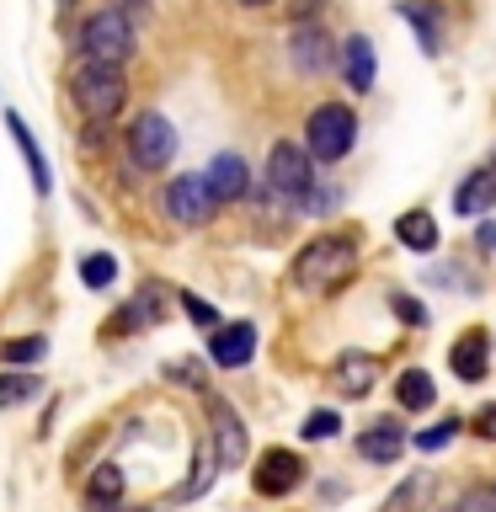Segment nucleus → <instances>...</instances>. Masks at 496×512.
Here are the masks:
<instances>
[{"label":"nucleus","instance_id":"72a5a7b5","mask_svg":"<svg viewBox=\"0 0 496 512\" xmlns=\"http://www.w3.org/2000/svg\"><path fill=\"white\" fill-rule=\"evenodd\" d=\"M240 6H267V0H240Z\"/></svg>","mask_w":496,"mask_h":512},{"label":"nucleus","instance_id":"f8f14e48","mask_svg":"<svg viewBox=\"0 0 496 512\" xmlns=\"http://www.w3.org/2000/svg\"><path fill=\"white\" fill-rule=\"evenodd\" d=\"M203 182H208V192H214V203H235V198H246L251 171H246V160H240V155H214V160H208V171H203Z\"/></svg>","mask_w":496,"mask_h":512},{"label":"nucleus","instance_id":"c756f323","mask_svg":"<svg viewBox=\"0 0 496 512\" xmlns=\"http://www.w3.org/2000/svg\"><path fill=\"white\" fill-rule=\"evenodd\" d=\"M459 512H496V491H491V486H475V491L459 502Z\"/></svg>","mask_w":496,"mask_h":512},{"label":"nucleus","instance_id":"39448f33","mask_svg":"<svg viewBox=\"0 0 496 512\" xmlns=\"http://www.w3.org/2000/svg\"><path fill=\"white\" fill-rule=\"evenodd\" d=\"M267 187L278 192V198H294V203L310 198V187H315L310 150H299V144H288V139L272 144V150H267Z\"/></svg>","mask_w":496,"mask_h":512},{"label":"nucleus","instance_id":"f3484780","mask_svg":"<svg viewBox=\"0 0 496 512\" xmlns=\"http://www.w3.org/2000/svg\"><path fill=\"white\" fill-rule=\"evenodd\" d=\"M400 22H411L416 27V38H422V48L427 54H438L443 48V27H438V6H432V0H400Z\"/></svg>","mask_w":496,"mask_h":512},{"label":"nucleus","instance_id":"6e6552de","mask_svg":"<svg viewBox=\"0 0 496 512\" xmlns=\"http://www.w3.org/2000/svg\"><path fill=\"white\" fill-rule=\"evenodd\" d=\"M214 192H208V182H203V171L198 176H176V182L166 187V214L176 219V224H208L214 219Z\"/></svg>","mask_w":496,"mask_h":512},{"label":"nucleus","instance_id":"2f4dec72","mask_svg":"<svg viewBox=\"0 0 496 512\" xmlns=\"http://www.w3.org/2000/svg\"><path fill=\"white\" fill-rule=\"evenodd\" d=\"M475 432H480V438H491V443H496V400H491V406H480V411H475Z\"/></svg>","mask_w":496,"mask_h":512},{"label":"nucleus","instance_id":"412c9836","mask_svg":"<svg viewBox=\"0 0 496 512\" xmlns=\"http://www.w3.org/2000/svg\"><path fill=\"white\" fill-rule=\"evenodd\" d=\"M395 400H400V411H427L432 400H438V390H432V374H422V368H406V374L395 379Z\"/></svg>","mask_w":496,"mask_h":512},{"label":"nucleus","instance_id":"a211bd4d","mask_svg":"<svg viewBox=\"0 0 496 512\" xmlns=\"http://www.w3.org/2000/svg\"><path fill=\"white\" fill-rule=\"evenodd\" d=\"M6 128H11V139H16V150H22V160H27V171H32V192H48L54 187V176H48V160H43V150L32 144V128L16 118V112H6Z\"/></svg>","mask_w":496,"mask_h":512},{"label":"nucleus","instance_id":"6ab92c4d","mask_svg":"<svg viewBox=\"0 0 496 512\" xmlns=\"http://www.w3.org/2000/svg\"><path fill=\"white\" fill-rule=\"evenodd\" d=\"M486 352H491V342H486V331H464L459 342H454V374L459 379H486Z\"/></svg>","mask_w":496,"mask_h":512},{"label":"nucleus","instance_id":"1a4fd4ad","mask_svg":"<svg viewBox=\"0 0 496 512\" xmlns=\"http://www.w3.org/2000/svg\"><path fill=\"white\" fill-rule=\"evenodd\" d=\"M208 422H214V459L224 470H235V464L246 459V422H240L235 406L219 395H208Z\"/></svg>","mask_w":496,"mask_h":512},{"label":"nucleus","instance_id":"bb28decb","mask_svg":"<svg viewBox=\"0 0 496 512\" xmlns=\"http://www.w3.org/2000/svg\"><path fill=\"white\" fill-rule=\"evenodd\" d=\"M299 432H304L310 443H320V438H336V432H342V416H336V411H310Z\"/></svg>","mask_w":496,"mask_h":512},{"label":"nucleus","instance_id":"c85d7f7f","mask_svg":"<svg viewBox=\"0 0 496 512\" xmlns=\"http://www.w3.org/2000/svg\"><path fill=\"white\" fill-rule=\"evenodd\" d=\"M422 491H427V475H411L406 486H400L390 502H384V512H416V502H422Z\"/></svg>","mask_w":496,"mask_h":512},{"label":"nucleus","instance_id":"9b49d317","mask_svg":"<svg viewBox=\"0 0 496 512\" xmlns=\"http://www.w3.org/2000/svg\"><path fill=\"white\" fill-rule=\"evenodd\" d=\"M358 454L374 459V464H395L400 454H406V427L395 422V416H379V422H368L358 432Z\"/></svg>","mask_w":496,"mask_h":512},{"label":"nucleus","instance_id":"7c9ffc66","mask_svg":"<svg viewBox=\"0 0 496 512\" xmlns=\"http://www.w3.org/2000/svg\"><path fill=\"white\" fill-rule=\"evenodd\" d=\"M395 315L406 320V326H427V310L416 299H406V294H395Z\"/></svg>","mask_w":496,"mask_h":512},{"label":"nucleus","instance_id":"0eeeda50","mask_svg":"<svg viewBox=\"0 0 496 512\" xmlns=\"http://www.w3.org/2000/svg\"><path fill=\"white\" fill-rule=\"evenodd\" d=\"M299 480H304V459L294 454V448H267V454L256 459V470H251L256 496H288Z\"/></svg>","mask_w":496,"mask_h":512},{"label":"nucleus","instance_id":"9d476101","mask_svg":"<svg viewBox=\"0 0 496 512\" xmlns=\"http://www.w3.org/2000/svg\"><path fill=\"white\" fill-rule=\"evenodd\" d=\"M208 358L219 368H246L256 358V326L251 320H230V326L208 331Z\"/></svg>","mask_w":496,"mask_h":512},{"label":"nucleus","instance_id":"f704fd0d","mask_svg":"<svg viewBox=\"0 0 496 512\" xmlns=\"http://www.w3.org/2000/svg\"><path fill=\"white\" fill-rule=\"evenodd\" d=\"M454 512H459V507H454Z\"/></svg>","mask_w":496,"mask_h":512},{"label":"nucleus","instance_id":"5701e85b","mask_svg":"<svg viewBox=\"0 0 496 512\" xmlns=\"http://www.w3.org/2000/svg\"><path fill=\"white\" fill-rule=\"evenodd\" d=\"M118 496H123V470L118 464H96L91 480H86V502L91 507H112Z\"/></svg>","mask_w":496,"mask_h":512},{"label":"nucleus","instance_id":"7ed1b4c3","mask_svg":"<svg viewBox=\"0 0 496 512\" xmlns=\"http://www.w3.org/2000/svg\"><path fill=\"white\" fill-rule=\"evenodd\" d=\"M80 59L86 64H112V70H123L128 59H134V22H128L123 11H96L80 22Z\"/></svg>","mask_w":496,"mask_h":512},{"label":"nucleus","instance_id":"ddd939ff","mask_svg":"<svg viewBox=\"0 0 496 512\" xmlns=\"http://www.w3.org/2000/svg\"><path fill=\"white\" fill-rule=\"evenodd\" d=\"M288 54H294V64H299L304 75H326L331 59H336V48H331V38L320 27H299L294 43H288Z\"/></svg>","mask_w":496,"mask_h":512},{"label":"nucleus","instance_id":"423d86ee","mask_svg":"<svg viewBox=\"0 0 496 512\" xmlns=\"http://www.w3.org/2000/svg\"><path fill=\"white\" fill-rule=\"evenodd\" d=\"M128 155H134L139 171H166L171 155H176L171 118H160V112H139V118L128 123Z\"/></svg>","mask_w":496,"mask_h":512},{"label":"nucleus","instance_id":"b1692460","mask_svg":"<svg viewBox=\"0 0 496 512\" xmlns=\"http://www.w3.org/2000/svg\"><path fill=\"white\" fill-rule=\"evenodd\" d=\"M48 352L43 336H11V342H0V363H11V368H32Z\"/></svg>","mask_w":496,"mask_h":512},{"label":"nucleus","instance_id":"4468645a","mask_svg":"<svg viewBox=\"0 0 496 512\" xmlns=\"http://www.w3.org/2000/svg\"><path fill=\"white\" fill-rule=\"evenodd\" d=\"M342 70H347V86H352V91H374V80H379V59H374V43H368L363 32L342 43Z\"/></svg>","mask_w":496,"mask_h":512},{"label":"nucleus","instance_id":"a878e982","mask_svg":"<svg viewBox=\"0 0 496 512\" xmlns=\"http://www.w3.org/2000/svg\"><path fill=\"white\" fill-rule=\"evenodd\" d=\"M459 427H464V422H459V416H448V422H438V427H427V432H416V438H411V443H416V448H422V454H438V448H443V443H454V432H459Z\"/></svg>","mask_w":496,"mask_h":512},{"label":"nucleus","instance_id":"2eb2a0df","mask_svg":"<svg viewBox=\"0 0 496 512\" xmlns=\"http://www.w3.org/2000/svg\"><path fill=\"white\" fill-rule=\"evenodd\" d=\"M336 384H342V395H368L379 384V358H368V352H342V358H336Z\"/></svg>","mask_w":496,"mask_h":512},{"label":"nucleus","instance_id":"f257e3e1","mask_svg":"<svg viewBox=\"0 0 496 512\" xmlns=\"http://www.w3.org/2000/svg\"><path fill=\"white\" fill-rule=\"evenodd\" d=\"M358 240L352 235H320L310 240L299 256H294V283L304 294H336V288H347L358 278Z\"/></svg>","mask_w":496,"mask_h":512},{"label":"nucleus","instance_id":"473e14b6","mask_svg":"<svg viewBox=\"0 0 496 512\" xmlns=\"http://www.w3.org/2000/svg\"><path fill=\"white\" fill-rule=\"evenodd\" d=\"M475 246H480V251H496V219H486V224L475 230Z\"/></svg>","mask_w":496,"mask_h":512},{"label":"nucleus","instance_id":"20e7f679","mask_svg":"<svg viewBox=\"0 0 496 512\" xmlns=\"http://www.w3.org/2000/svg\"><path fill=\"white\" fill-rule=\"evenodd\" d=\"M352 139H358V118H352V107H342V102H320L310 112V123H304V150H310L315 166L342 160L352 150Z\"/></svg>","mask_w":496,"mask_h":512},{"label":"nucleus","instance_id":"393cba45","mask_svg":"<svg viewBox=\"0 0 496 512\" xmlns=\"http://www.w3.org/2000/svg\"><path fill=\"white\" fill-rule=\"evenodd\" d=\"M112 278H118V262H112L107 251L80 256V283H86V288H112Z\"/></svg>","mask_w":496,"mask_h":512},{"label":"nucleus","instance_id":"4be33fe9","mask_svg":"<svg viewBox=\"0 0 496 512\" xmlns=\"http://www.w3.org/2000/svg\"><path fill=\"white\" fill-rule=\"evenodd\" d=\"M38 395H43L38 374H27V368H6V374H0V411L27 406V400H38Z\"/></svg>","mask_w":496,"mask_h":512},{"label":"nucleus","instance_id":"aec40b11","mask_svg":"<svg viewBox=\"0 0 496 512\" xmlns=\"http://www.w3.org/2000/svg\"><path fill=\"white\" fill-rule=\"evenodd\" d=\"M395 235H400V246H411V251H438V224H432V214H422V208L400 214Z\"/></svg>","mask_w":496,"mask_h":512},{"label":"nucleus","instance_id":"f03ea898","mask_svg":"<svg viewBox=\"0 0 496 512\" xmlns=\"http://www.w3.org/2000/svg\"><path fill=\"white\" fill-rule=\"evenodd\" d=\"M123 70H112V64H86L80 59L75 70H70V102L86 112L91 123H112L123 112Z\"/></svg>","mask_w":496,"mask_h":512},{"label":"nucleus","instance_id":"cd10ccee","mask_svg":"<svg viewBox=\"0 0 496 512\" xmlns=\"http://www.w3.org/2000/svg\"><path fill=\"white\" fill-rule=\"evenodd\" d=\"M182 310H187V320L192 326H203V331H219L224 320H219V310L208 299H198V294H182Z\"/></svg>","mask_w":496,"mask_h":512},{"label":"nucleus","instance_id":"dca6fc26","mask_svg":"<svg viewBox=\"0 0 496 512\" xmlns=\"http://www.w3.org/2000/svg\"><path fill=\"white\" fill-rule=\"evenodd\" d=\"M491 203H496V176L491 171H475V176H464L459 192H454V214L464 219H480V214H491Z\"/></svg>","mask_w":496,"mask_h":512}]
</instances>
